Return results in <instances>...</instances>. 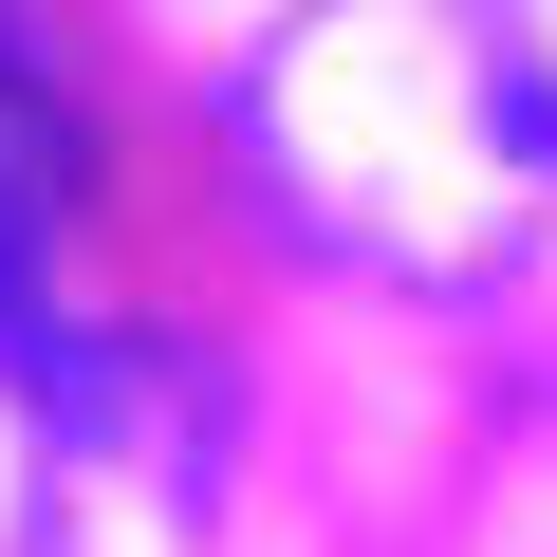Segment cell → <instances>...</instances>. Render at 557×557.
Listing matches in <instances>:
<instances>
[{
  "instance_id": "obj_1",
  "label": "cell",
  "mask_w": 557,
  "mask_h": 557,
  "mask_svg": "<svg viewBox=\"0 0 557 557\" xmlns=\"http://www.w3.org/2000/svg\"><path fill=\"white\" fill-rule=\"evenodd\" d=\"M242 149L317 242L465 278L557 205V57L520 0H317L298 38H260Z\"/></svg>"
}]
</instances>
